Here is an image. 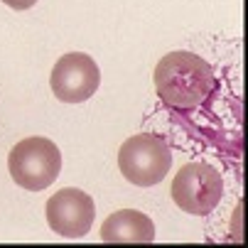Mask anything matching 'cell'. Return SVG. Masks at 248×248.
I'll return each mask as SVG.
<instances>
[{
  "instance_id": "obj_6",
  "label": "cell",
  "mask_w": 248,
  "mask_h": 248,
  "mask_svg": "<svg viewBox=\"0 0 248 248\" xmlns=\"http://www.w3.org/2000/svg\"><path fill=\"white\" fill-rule=\"evenodd\" d=\"M45 214L49 221V229L62 238H81L91 231L96 206L93 199L77 189V187H64L57 194L47 199Z\"/></svg>"
},
{
  "instance_id": "obj_4",
  "label": "cell",
  "mask_w": 248,
  "mask_h": 248,
  "mask_svg": "<svg viewBox=\"0 0 248 248\" xmlns=\"http://www.w3.org/2000/svg\"><path fill=\"white\" fill-rule=\"evenodd\" d=\"M170 194L182 211L192 217H206L219 206L224 197V180L217 167L206 162H187L177 170Z\"/></svg>"
},
{
  "instance_id": "obj_7",
  "label": "cell",
  "mask_w": 248,
  "mask_h": 248,
  "mask_svg": "<svg viewBox=\"0 0 248 248\" xmlns=\"http://www.w3.org/2000/svg\"><path fill=\"white\" fill-rule=\"evenodd\" d=\"M103 243H153L155 224L138 209H121L111 214L101 226Z\"/></svg>"
},
{
  "instance_id": "obj_2",
  "label": "cell",
  "mask_w": 248,
  "mask_h": 248,
  "mask_svg": "<svg viewBox=\"0 0 248 248\" xmlns=\"http://www.w3.org/2000/svg\"><path fill=\"white\" fill-rule=\"evenodd\" d=\"M8 170L15 185L27 192H42L59 177L62 153L47 138H25L13 145L8 155Z\"/></svg>"
},
{
  "instance_id": "obj_3",
  "label": "cell",
  "mask_w": 248,
  "mask_h": 248,
  "mask_svg": "<svg viewBox=\"0 0 248 248\" xmlns=\"http://www.w3.org/2000/svg\"><path fill=\"white\" fill-rule=\"evenodd\" d=\"M118 167L130 185L155 187L165 180L172 167V153L160 135L140 133V135L128 138L121 145Z\"/></svg>"
},
{
  "instance_id": "obj_1",
  "label": "cell",
  "mask_w": 248,
  "mask_h": 248,
  "mask_svg": "<svg viewBox=\"0 0 248 248\" xmlns=\"http://www.w3.org/2000/svg\"><path fill=\"white\" fill-rule=\"evenodd\" d=\"M155 91L165 106L189 111L204 103L217 89L214 66L194 52L177 49L165 54L155 66Z\"/></svg>"
},
{
  "instance_id": "obj_8",
  "label": "cell",
  "mask_w": 248,
  "mask_h": 248,
  "mask_svg": "<svg viewBox=\"0 0 248 248\" xmlns=\"http://www.w3.org/2000/svg\"><path fill=\"white\" fill-rule=\"evenodd\" d=\"M3 3L8 5V8H13V10H30L37 0H3Z\"/></svg>"
},
{
  "instance_id": "obj_5",
  "label": "cell",
  "mask_w": 248,
  "mask_h": 248,
  "mask_svg": "<svg viewBox=\"0 0 248 248\" xmlns=\"http://www.w3.org/2000/svg\"><path fill=\"white\" fill-rule=\"evenodd\" d=\"M101 84V72L98 64L84 54V52H69L64 54L49 77L52 93L64 101V103H84L89 101Z\"/></svg>"
}]
</instances>
